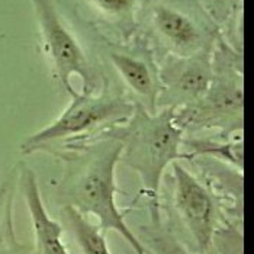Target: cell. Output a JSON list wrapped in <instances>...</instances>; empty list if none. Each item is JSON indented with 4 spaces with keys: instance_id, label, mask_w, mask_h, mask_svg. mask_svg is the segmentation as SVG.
Here are the masks:
<instances>
[{
    "instance_id": "1",
    "label": "cell",
    "mask_w": 254,
    "mask_h": 254,
    "mask_svg": "<svg viewBox=\"0 0 254 254\" xmlns=\"http://www.w3.org/2000/svg\"><path fill=\"white\" fill-rule=\"evenodd\" d=\"M121 151L122 144L112 129L56 151L63 160L56 197L61 206L95 216L103 233H118L135 254H148L125 221L131 208L121 209L117 202V195L122 193L115 175Z\"/></svg>"
},
{
    "instance_id": "2",
    "label": "cell",
    "mask_w": 254,
    "mask_h": 254,
    "mask_svg": "<svg viewBox=\"0 0 254 254\" xmlns=\"http://www.w3.org/2000/svg\"><path fill=\"white\" fill-rule=\"evenodd\" d=\"M122 144L119 163L129 167L141 182L151 224H161L160 188L169 166L186 160L183 153L185 132L179 127L172 109L147 112L135 105L131 118L112 129Z\"/></svg>"
},
{
    "instance_id": "3",
    "label": "cell",
    "mask_w": 254,
    "mask_h": 254,
    "mask_svg": "<svg viewBox=\"0 0 254 254\" xmlns=\"http://www.w3.org/2000/svg\"><path fill=\"white\" fill-rule=\"evenodd\" d=\"M212 61L214 77L209 89L195 105L175 112V118L185 135L211 131L215 137L233 138L244 128L243 59L218 37Z\"/></svg>"
},
{
    "instance_id": "4",
    "label": "cell",
    "mask_w": 254,
    "mask_h": 254,
    "mask_svg": "<svg viewBox=\"0 0 254 254\" xmlns=\"http://www.w3.org/2000/svg\"><path fill=\"white\" fill-rule=\"evenodd\" d=\"M135 103L122 93L103 89L99 93H77L53 122L23 138L20 153L59 151L87 141L124 125L134 112Z\"/></svg>"
},
{
    "instance_id": "5",
    "label": "cell",
    "mask_w": 254,
    "mask_h": 254,
    "mask_svg": "<svg viewBox=\"0 0 254 254\" xmlns=\"http://www.w3.org/2000/svg\"><path fill=\"white\" fill-rule=\"evenodd\" d=\"M144 22L166 56L189 57L211 51L218 38V26L197 0H147Z\"/></svg>"
},
{
    "instance_id": "6",
    "label": "cell",
    "mask_w": 254,
    "mask_h": 254,
    "mask_svg": "<svg viewBox=\"0 0 254 254\" xmlns=\"http://www.w3.org/2000/svg\"><path fill=\"white\" fill-rule=\"evenodd\" d=\"M172 179L173 209L190 237L196 253H206L224 225L241 221L230 218L221 197L179 161L172 164Z\"/></svg>"
},
{
    "instance_id": "7",
    "label": "cell",
    "mask_w": 254,
    "mask_h": 254,
    "mask_svg": "<svg viewBox=\"0 0 254 254\" xmlns=\"http://www.w3.org/2000/svg\"><path fill=\"white\" fill-rule=\"evenodd\" d=\"M31 1L38 19L44 48L53 64L60 84L71 98L78 93L71 83V78L78 77L83 81V93H93L98 89V74L76 35L63 20L56 1Z\"/></svg>"
},
{
    "instance_id": "8",
    "label": "cell",
    "mask_w": 254,
    "mask_h": 254,
    "mask_svg": "<svg viewBox=\"0 0 254 254\" xmlns=\"http://www.w3.org/2000/svg\"><path fill=\"white\" fill-rule=\"evenodd\" d=\"M212 53L214 50L189 57H164L158 67L160 95L157 109L177 112L195 105L206 93L214 77Z\"/></svg>"
},
{
    "instance_id": "9",
    "label": "cell",
    "mask_w": 254,
    "mask_h": 254,
    "mask_svg": "<svg viewBox=\"0 0 254 254\" xmlns=\"http://www.w3.org/2000/svg\"><path fill=\"white\" fill-rule=\"evenodd\" d=\"M108 59L131 93L129 99L147 112H156L160 78L151 53L145 47L111 45L108 48Z\"/></svg>"
},
{
    "instance_id": "10",
    "label": "cell",
    "mask_w": 254,
    "mask_h": 254,
    "mask_svg": "<svg viewBox=\"0 0 254 254\" xmlns=\"http://www.w3.org/2000/svg\"><path fill=\"white\" fill-rule=\"evenodd\" d=\"M18 188L22 190L34 233V254H71L64 243V228L48 214L39 190L37 173L26 164L18 166Z\"/></svg>"
},
{
    "instance_id": "11",
    "label": "cell",
    "mask_w": 254,
    "mask_h": 254,
    "mask_svg": "<svg viewBox=\"0 0 254 254\" xmlns=\"http://www.w3.org/2000/svg\"><path fill=\"white\" fill-rule=\"evenodd\" d=\"M60 224L70 234L81 254H112L108 246L106 233L93 224L89 216L80 214L71 206H61Z\"/></svg>"
},
{
    "instance_id": "12",
    "label": "cell",
    "mask_w": 254,
    "mask_h": 254,
    "mask_svg": "<svg viewBox=\"0 0 254 254\" xmlns=\"http://www.w3.org/2000/svg\"><path fill=\"white\" fill-rule=\"evenodd\" d=\"M95 10L106 20L115 23L125 35H131L137 23V10L139 0H87Z\"/></svg>"
},
{
    "instance_id": "13",
    "label": "cell",
    "mask_w": 254,
    "mask_h": 254,
    "mask_svg": "<svg viewBox=\"0 0 254 254\" xmlns=\"http://www.w3.org/2000/svg\"><path fill=\"white\" fill-rule=\"evenodd\" d=\"M138 240L142 243L145 250L153 254H192L173 234L161 224L141 225L138 230Z\"/></svg>"
},
{
    "instance_id": "14",
    "label": "cell",
    "mask_w": 254,
    "mask_h": 254,
    "mask_svg": "<svg viewBox=\"0 0 254 254\" xmlns=\"http://www.w3.org/2000/svg\"><path fill=\"white\" fill-rule=\"evenodd\" d=\"M18 166L0 179V235L13 225V199L18 189Z\"/></svg>"
},
{
    "instance_id": "15",
    "label": "cell",
    "mask_w": 254,
    "mask_h": 254,
    "mask_svg": "<svg viewBox=\"0 0 254 254\" xmlns=\"http://www.w3.org/2000/svg\"><path fill=\"white\" fill-rule=\"evenodd\" d=\"M206 15L216 26L235 20V15L241 13L243 0H197Z\"/></svg>"
},
{
    "instance_id": "16",
    "label": "cell",
    "mask_w": 254,
    "mask_h": 254,
    "mask_svg": "<svg viewBox=\"0 0 254 254\" xmlns=\"http://www.w3.org/2000/svg\"><path fill=\"white\" fill-rule=\"evenodd\" d=\"M0 254H34V249L20 243L15 234V225H12L0 235Z\"/></svg>"
}]
</instances>
